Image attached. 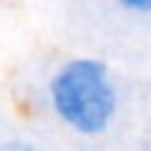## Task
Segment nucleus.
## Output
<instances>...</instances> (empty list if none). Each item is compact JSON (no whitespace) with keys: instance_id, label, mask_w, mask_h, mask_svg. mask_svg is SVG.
<instances>
[{"instance_id":"f257e3e1","label":"nucleus","mask_w":151,"mask_h":151,"mask_svg":"<svg viewBox=\"0 0 151 151\" xmlns=\"http://www.w3.org/2000/svg\"><path fill=\"white\" fill-rule=\"evenodd\" d=\"M48 104L56 120L81 137H98L118 115V87L101 59L76 56L48 81Z\"/></svg>"},{"instance_id":"f03ea898","label":"nucleus","mask_w":151,"mask_h":151,"mask_svg":"<svg viewBox=\"0 0 151 151\" xmlns=\"http://www.w3.org/2000/svg\"><path fill=\"white\" fill-rule=\"evenodd\" d=\"M123 11H132V14H143L151 17V0H115Z\"/></svg>"},{"instance_id":"7ed1b4c3","label":"nucleus","mask_w":151,"mask_h":151,"mask_svg":"<svg viewBox=\"0 0 151 151\" xmlns=\"http://www.w3.org/2000/svg\"><path fill=\"white\" fill-rule=\"evenodd\" d=\"M0 151H34V148L25 146V143H11V146H3Z\"/></svg>"}]
</instances>
